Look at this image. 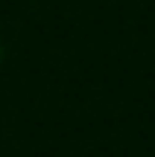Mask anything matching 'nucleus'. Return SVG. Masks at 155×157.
<instances>
[{
	"label": "nucleus",
	"instance_id": "1",
	"mask_svg": "<svg viewBox=\"0 0 155 157\" xmlns=\"http://www.w3.org/2000/svg\"><path fill=\"white\" fill-rule=\"evenodd\" d=\"M0 61H3V44H0Z\"/></svg>",
	"mask_w": 155,
	"mask_h": 157
}]
</instances>
